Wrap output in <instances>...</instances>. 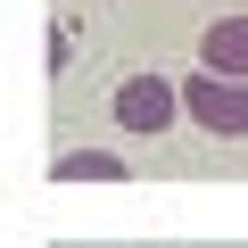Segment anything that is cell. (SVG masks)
Segmentation results:
<instances>
[{
    "mask_svg": "<svg viewBox=\"0 0 248 248\" xmlns=\"http://www.w3.org/2000/svg\"><path fill=\"white\" fill-rule=\"evenodd\" d=\"M182 116L199 133H248V75H190L182 83Z\"/></svg>",
    "mask_w": 248,
    "mask_h": 248,
    "instance_id": "7a4b0ae2",
    "label": "cell"
},
{
    "mask_svg": "<svg viewBox=\"0 0 248 248\" xmlns=\"http://www.w3.org/2000/svg\"><path fill=\"white\" fill-rule=\"evenodd\" d=\"M50 174H58V182H124V157H116V149H66Z\"/></svg>",
    "mask_w": 248,
    "mask_h": 248,
    "instance_id": "277c9868",
    "label": "cell"
},
{
    "mask_svg": "<svg viewBox=\"0 0 248 248\" xmlns=\"http://www.w3.org/2000/svg\"><path fill=\"white\" fill-rule=\"evenodd\" d=\"M108 116H116V133H133V141H157L166 124L182 116V91H174L166 75H124V83H116V99H108Z\"/></svg>",
    "mask_w": 248,
    "mask_h": 248,
    "instance_id": "6da1fadb",
    "label": "cell"
},
{
    "mask_svg": "<svg viewBox=\"0 0 248 248\" xmlns=\"http://www.w3.org/2000/svg\"><path fill=\"white\" fill-rule=\"evenodd\" d=\"M199 66H215V75H248V9H240V17H215V25L199 33Z\"/></svg>",
    "mask_w": 248,
    "mask_h": 248,
    "instance_id": "3957f363",
    "label": "cell"
}]
</instances>
